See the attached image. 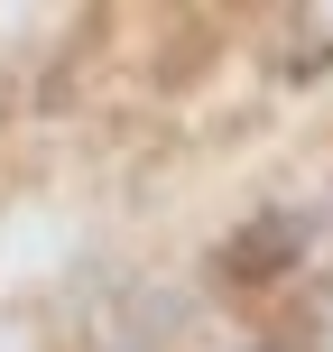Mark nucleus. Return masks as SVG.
Masks as SVG:
<instances>
[{
  "label": "nucleus",
  "instance_id": "f257e3e1",
  "mask_svg": "<svg viewBox=\"0 0 333 352\" xmlns=\"http://www.w3.org/2000/svg\"><path fill=\"white\" fill-rule=\"evenodd\" d=\"M297 250H306V223H297V213H260L250 232L222 241V269H231V278H278Z\"/></svg>",
  "mask_w": 333,
  "mask_h": 352
}]
</instances>
